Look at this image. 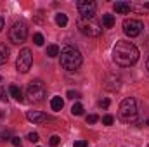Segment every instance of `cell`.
<instances>
[{"instance_id":"cell-31","label":"cell","mask_w":149,"mask_h":147,"mask_svg":"<svg viewBox=\"0 0 149 147\" xmlns=\"http://www.w3.org/2000/svg\"><path fill=\"white\" fill-rule=\"evenodd\" d=\"M146 68H148V71H149V57H148V61H146Z\"/></svg>"},{"instance_id":"cell-8","label":"cell","mask_w":149,"mask_h":147,"mask_svg":"<svg viewBox=\"0 0 149 147\" xmlns=\"http://www.w3.org/2000/svg\"><path fill=\"white\" fill-rule=\"evenodd\" d=\"M142 30H144V24L139 19H125L123 21V33L127 37H130V38L139 37L142 33Z\"/></svg>"},{"instance_id":"cell-17","label":"cell","mask_w":149,"mask_h":147,"mask_svg":"<svg viewBox=\"0 0 149 147\" xmlns=\"http://www.w3.org/2000/svg\"><path fill=\"white\" fill-rule=\"evenodd\" d=\"M56 24H57V26H61V28H64V26L68 24V16H66V14H63V12L56 14Z\"/></svg>"},{"instance_id":"cell-26","label":"cell","mask_w":149,"mask_h":147,"mask_svg":"<svg viewBox=\"0 0 149 147\" xmlns=\"http://www.w3.org/2000/svg\"><path fill=\"white\" fill-rule=\"evenodd\" d=\"M0 99H2V101H3V102H5V101H7V99H9V97H7V90H5V88H3V87H2V88H0Z\"/></svg>"},{"instance_id":"cell-20","label":"cell","mask_w":149,"mask_h":147,"mask_svg":"<svg viewBox=\"0 0 149 147\" xmlns=\"http://www.w3.org/2000/svg\"><path fill=\"white\" fill-rule=\"evenodd\" d=\"M33 42H35V45L42 47L43 42H45V40H43V35H42V33H35V35H33Z\"/></svg>"},{"instance_id":"cell-14","label":"cell","mask_w":149,"mask_h":147,"mask_svg":"<svg viewBox=\"0 0 149 147\" xmlns=\"http://www.w3.org/2000/svg\"><path fill=\"white\" fill-rule=\"evenodd\" d=\"M7 61H9V49L3 43H0V66L5 64Z\"/></svg>"},{"instance_id":"cell-10","label":"cell","mask_w":149,"mask_h":147,"mask_svg":"<svg viewBox=\"0 0 149 147\" xmlns=\"http://www.w3.org/2000/svg\"><path fill=\"white\" fill-rule=\"evenodd\" d=\"M121 81H120V78H116L114 74H108L106 76V81H104V87L108 88V90H111V92H114V90H118L121 85H120Z\"/></svg>"},{"instance_id":"cell-19","label":"cell","mask_w":149,"mask_h":147,"mask_svg":"<svg viewBox=\"0 0 149 147\" xmlns=\"http://www.w3.org/2000/svg\"><path fill=\"white\" fill-rule=\"evenodd\" d=\"M71 114H73V116H80V114H83V106H81L80 102L73 104V107H71Z\"/></svg>"},{"instance_id":"cell-16","label":"cell","mask_w":149,"mask_h":147,"mask_svg":"<svg viewBox=\"0 0 149 147\" xmlns=\"http://www.w3.org/2000/svg\"><path fill=\"white\" fill-rule=\"evenodd\" d=\"M102 26L104 28H113L114 26V16L113 14H104L102 16Z\"/></svg>"},{"instance_id":"cell-3","label":"cell","mask_w":149,"mask_h":147,"mask_svg":"<svg viewBox=\"0 0 149 147\" xmlns=\"http://www.w3.org/2000/svg\"><path fill=\"white\" fill-rule=\"evenodd\" d=\"M120 118L125 123H135L139 118V111H137V102L134 97H127L121 101L120 104Z\"/></svg>"},{"instance_id":"cell-6","label":"cell","mask_w":149,"mask_h":147,"mask_svg":"<svg viewBox=\"0 0 149 147\" xmlns=\"http://www.w3.org/2000/svg\"><path fill=\"white\" fill-rule=\"evenodd\" d=\"M28 38V26L23 23V21H16L12 24V28L9 30V40L16 45L23 43L24 40Z\"/></svg>"},{"instance_id":"cell-7","label":"cell","mask_w":149,"mask_h":147,"mask_svg":"<svg viewBox=\"0 0 149 147\" xmlns=\"http://www.w3.org/2000/svg\"><path fill=\"white\" fill-rule=\"evenodd\" d=\"M31 64H33V54H31V50L30 49H23L21 52H19V55H17V61H16V69L19 71V73H28L30 71V68H31Z\"/></svg>"},{"instance_id":"cell-22","label":"cell","mask_w":149,"mask_h":147,"mask_svg":"<svg viewBox=\"0 0 149 147\" xmlns=\"http://www.w3.org/2000/svg\"><path fill=\"white\" fill-rule=\"evenodd\" d=\"M28 140L35 144V142H38V140H40V137H38L37 132H31V133H28Z\"/></svg>"},{"instance_id":"cell-2","label":"cell","mask_w":149,"mask_h":147,"mask_svg":"<svg viewBox=\"0 0 149 147\" xmlns=\"http://www.w3.org/2000/svg\"><path fill=\"white\" fill-rule=\"evenodd\" d=\"M81 52L74 47V45H66L63 47L61 50V66L66 69V71H74L81 66Z\"/></svg>"},{"instance_id":"cell-4","label":"cell","mask_w":149,"mask_h":147,"mask_svg":"<svg viewBox=\"0 0 149 147\" xmlns=\"http://www.w3.org/2000/svg\"><path fill=\"white\" fill-rule=\"evenodd\" d=\"M76 26H78V30H80V33H81V35L90 37V38L101 37V33H102L101 24H99L94 17H92V19H87V17H78V19H76Z\"/></svg>"},{"instance_id":"cell-29","label":"cell","mask_w":149,"mask_h":147,"mask_svg":"<svg viewBox=\"0 0 149 147\" xmlns=\"http://www.w3.org/2000/svg\"><path fill=\"white\" fill-rule=\"evenodd\" d=\"M12 144L16 147H21V139L19 137H12Z\"/></svg>"},{"instance_id":"cell-23","label":"cell","mask_w":149,"mask_h":147,"mask_svg":"<svg viewBox=\"0 0 149 147\" xmlns=\"http://www.w3.org/2000/svg\"><path fill=\"white\" fill-rule=\"evenodd\" d=\"M99 121V116L97 114H88L87 116V123H97Z\"/></svg>"},{"instance_id":"cell-13","label":"cell","mask_w":149,"mask_h":147,"mask_svg":"<svg viewBox=\"0 0 149 147\" xmlns=\"http://www.w3.org/2000/svg\"><path fill=\"white\" fill-rule=\"evenodd\" d=\"M9 94H10L17 102H23V92H21V88H19L17 85H10V87H9Z\"/></svg>"},{"instance_id":"cell-15","label":"cell","mask_w":149,"mask_h":147,"mask_svg":"<svg viewBox=\"0 0 149 147\" xmlns=\"http://www.w3.org/2000/svg\"><path fill=\"white\" fill-rule=\"evenodd\" d=\"M63 106H64V102H63L61 97H52V101H50V107H52V111H61Z\"/></svg>"},{"instance_id":"cell-1","label":"cell","mask_w":149,"mask_h":147,"mask_svg":"<svg viewBox=\"0 0 149 147\" xmlns=\"http://www.w3.org/2000/svg\"><path fill=\"white\" fill-rule=\"evenodd\" d=\"M113 61L121 68H130L139 61V49L128 40H118L113 47Z\"/></svg>"},{"instance_id":"cell-24","label":"cell","mask_w":149,"mask_h":147,"mask_svg":"<svg viewBox=\"0 0 149 147\" xmlns=\"http://www.w3.org/2000/svg\"><path fill=\"white\" fill-rule=\"evenodd\" d=\"M59 142H61V137H57V135H52L50 137V146H59Z\"/></svg>"},{"instance_id":"cell-27","label":"cell","mask_w":149,"mask_h":147,"mask_svg":"<svg viewBox=\"0 0 149 147\" xmlns=\"http://www.w3.org/2000/svg\"><path fill=\"white\" fill-rule=\"evenodd\" d=\"M73 147H87V140H76Z\"/></svg>"},{"instance_id":"cell-28","label":"cell","mask_w":149,"mask_h":147,"mask_svg":"<svg viewBox=\"0 0 149 147\" xmlns=\"http://www.w3.org/2000/svg\"><path fill=\"white\" fill-rule=\"evenodd\" d=\"M99 106H101V107H104V109H108V107H109V99L101 101V102H99Z\"/></svg>"},{"instance_id":"cell-25","label":"cell","mask_w":149,"mask_h":147,"mask_svg":"<svg viewBox=\"0 0 149 147\" xmlns=\"http://www.w3.org/2000/svg\"><path fill=\"white\" fill-rule=\"evenodd\" d=\"M66 95H68V99H78V97H80V94H78V92H74V90H68V94H66Z\"/></svg>"},{"instance_id":"cell-9","label":"cell","mask_w":149,"mask_h":147,"mask_svg":"<svg viewBox=\"0 0 149 147\" xmlns=\"http://www.w3.org/2000/svg\"><path fill=\"white\" fill-rule=\"evenodd\" d=\"M95 10H97L95 2H92V0H80V2H78V12H80V17L92 19V17L95 16Z\"/></svg>"},{"instance_id":"cell-30","label":"cell","mask_w":149,"mask_h":147,"mask_svg":"<svg viewBox=\"0 0 149 147\" xmlns=\"http://www.w3.org/2000/svg\"><path fill=\"white\" fill-rule=\"evenodd\" d=\"M3 24H5V23H3V17H0V31H2V28H3Z\"/></svg>"},{"instance_id":"cell-11","label":"cell","mask_w":149,"mask_h":147,"mask_svg":"<svg viewBox=\"0 0 149 147\" xmlns=\"http://www.w3.org/2000/svg\"><path fill=\"white\" fill-rule=\"evenodd\" d=\"M113 9H114V12L116 14H128L130 12V9H132V5L128 3V2H114L113 3Z\"/></svg>"},{"instance_id":"cell-12","label":"cell","mask_w":149,"mask_h":147,"mask_svg":"<svg viewBox=\"0 0 149 147\" xmlns=\"http://www.w3.org/2000/svg\"><path fill=\"white\" fill-rule=\"evenodd\" d=\"M26 118H28L30 121H33V123H43V121L47 119L45 112H42V111H28Z\"/></svg>"},{"instance_id":"cell-21","label":"cell","mask_w":149,"mask_h":147,"mask_svg":"<svg viewBox=\"0 0 149 147\" xmlns=\"http://www.w3.org/2000/svg\"><path fill=\"white\" fill-rule=\"evenodd\" d=\"M113 121H114V118H113L111 114L102 116V123H104V125H108V126H109V125H113Z\"/></svg>"},{"instance_id":"cell-18","label":"cell","mask_w":149,"mask_h":147,"mask_svg":"<svg viewBox=\"0 0 149 147\" xmlns=\"http://www.w3.org/2000/svg\"><path fill=\"white\" fill-rule=\"evenodd\" d=\"M47 55L49 57H57L59 55V47L57 45H49L47 47Z\"/></svg>"},{"instance_id":"cell-32","label":"cell","mask_w":149,"mask_h":147,"mask_svg":"<svg viewBox=\"0 0 149 147\" xmlns=\"http://www.w3.org/2000/svg\"><path fill=\"white\" fill-rule=\"evenodd\" d=\"M0 81H2V76H0Z\"/></svg>"},{"instance_id":"cell-5","label":"cell","mask_w":149,"mask_h":147,"mask_svg":"<svg viewBox=\"0 0 149 147\" xmlns=\"http://www.w3.org/2000/svg\"><path fill=\"white\" fill-rule=\"evenodd\" d=\"M26 97L30 102L37 104V102H42L43 97H45V85L40 81V80H33L28 83V88H26Z\"/></svg>"},{"instance_id":"cell-33","label":"cell","mask_w":149,"mask_h":147,"mask_svg":"<svg viewBox=\"0 0 149 147\" xmlns=\"http://www.w3.org/2000/svg\"><path fill=\"white\" fill-rule=\"evenodd\" d=\"M148 125H149V119H148Z\"/></svg>"}]
</instances>
